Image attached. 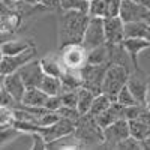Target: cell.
I'll return each instance as SVG.
<instances>
[{"label":"cell","mask_w":150,"mask_h":150,"mask_svg":"<svg viewBox=\"0 0 150 150\" xmlns=\"http://www.w3.org/2000/svg\"><path fill=\"white\" fill-rule=\"evenodd\" d=\"M89 21V12L78 9H69L62 12L59 18V50H63L69 45L83 44Z\"/></svg>","instance_id":"cell-1"},{"label":"cell","mask_w":150,"mask_h":150,"mask_svg":"<svg viewBox=\"0 0 150 150\" xmlns=\"http://www.w3.org/2000/svg\"><path fill=\"white\" fill-rule=\"evenodd\" d=\"M129 75L131 74L126 66L110 63L104 77V83H102V93H105L112 102H116L119 92L128 84Z\"/></svg>","instance_id":"cell-2"},{"label":"cell","mask_w":150,"mask_h":150,"mask_svg":"<svg viewBox=\"0 0 150 150\" xmlns=\"http://www.w3.org/2000/svg\"><path fill=\"white\" fill-rule=\"evenodd\" d=\"M74 137L80 143L86 144H95L104 141V129L99 126L96 122V117L92 116L90 112L81 114L77 120V128H75Z\"/></svg>","instance_id":"cell-3"},{"label":"cell","mask_w":150,"mask_h":150,"mask_svg":"<svg viewBox=\"0 0 150 150\" xmlns=\"http://www.w3.org/2000/svg\"><path fill=\"white\" fill-rule=\"evenodd\" d=\"M105 44H107V36H105V29H104V18L90 17L81 45L89 51V50H93Z\"/></svg>","instance_id":"cell-4"},{"label":"cell","mask_w":150,"mask_h":150,"mask_svg":"<svg viewBox=\"0 0 150 150\" xmlns=\"http://www.w3.org/2000/svg\"><path fill=\"white\" fill-rule=\"evenodd\" d=\"M62 53V63H63L65 69H74L80 71L86 63H87V50L80 44V45H69L60 50Z\"/></svg>","instance_id":"cell-5"},{"label":"cell","mask_w":150,"mask_h":150,"mask_svg":"<svg viewBox=\"0 0 150 150\" xmlns=\"http://www.w3.org/2000/svg\"><path fill=\"white\" fill-rule=\"evenodd\" d=\"M35 54H36V48L32 47V48L26 50V51H23L20 54H15V56H2V60H0V72H2V75H9V74L17 72L21 66L32 62L35 59Z\"/></svg>","instance_id":"cell-6"},{"label":"cell","mask_w":150,"mask_h":150,"mask_svg":"<svg viewBox=\"0 0 150 150\" xmlns=\"http://www.w3.org/2000/svg\"><path fill=\"white\" fill-rule=\"evenodd\" d=\"M131 137V128L128 119H120L110 126L104 128V143H108L111 146H117L123 140Z\"/></svg>","instance_id":"cell-7"},{"label":"cell","mask_w":150,"mask_h":150,"mask_svg":"<svg viewBox=\"0 0 150 150\" xmlns=\"http://www.w3.org/2000/svg\"><path fill=\"white\" fill-rule=\"evenodd\" d=\"M17 72L20 74V77L23 78L27 89L29 87H39L45 75L42 65H41V60H32L24 66H21Z\"/></svg>","instance_id":"cell-8"},{"label":"cell","mask_w":150,"mask_h":150,"mask_svg":"<svg viewBox=\"0 0 150 150\" xmlns=\"http://www.w3.org/2000/svg\"><path fill=\"white\" fill-rule=\"evenodd\" d=\"M131 137L137 140H150V108L146 107L135 119L129 120Z\"/></svg>","instance_id":"cell-9"},{"label":"cell","mask_w":150,"mask_h":150,"mask_svg":"<svg viewBox=\"0 0 150 150\" xmlns=\"http://www.w3.org/2000/svg\"><path fill=\"white\" fill-rule=\"evenodd\" d=\"M104 29L107 36V44L116 45L122 44L126 38L125 35V21L120 17H107L104 18Z\"/></svg>","instance_id":"cell-10"},{"label":"cell","mask_w":150,"mask_h":150,"mask_svg":"<svg viewBox=\"0 0 150 150\" xmlns=\"http://www.w3.org/2000/svg\"><path fill=\"white\" fill-rule=\"evenodd\" d=\"M128 87L134 93L137 102L147 107V75H144L140 69H135V72L129 75Z\"/></svg>","instance_id":"cell-11"},{"label":"cell","mask_w":150,"mask_h":150,"mask_svg":"<svg viewBox=\"0 0 150 150\" xmlns=\"http://www.w3.org/2000/svg\"><path fill=\"white\" fill-rule=\"evenodd\" d=\"M147 8L143 5H138L132 2V0H122V6H120V18L125 23H134V21H144L146 14H147Z\"/></svg>","instance_id":"cell-12"},{"label":"cell","mask_w":150,"mask_h":150,"mask_svg":"<svg viewBox=\"0 0 150 150\" xmlns=\"http://www.w3.org/2000/svg\"><path fill=\"white\" fill-rule=\"evenodd\" d=\"M2 87H5V89L15 98V101L18 104H21L23 96L27 90V87H26V84H24V81L20 77L18 72L9 74V75H2Z\"/></svg>","instance_id":"cell-13"},{"label":"cell","mask_w":150,"mask_h":150,"mask_svg":"<svg viewBox=\"0 0 150 150\" xmlns=\"http://www.w3.org/2000/svg\"><path fill=\"white\" fill-rule=\"evenodd\" d=\"M120 119H126V107H123L117 101L112 102L105 111H102L101 114L96 116V122L99 123V126L102 129L110 126L111 123H114Z\"/></svg>","instance_id":"cell-14"},{"label":"cell","mask_w":150,"mask_h":150,"mask_svg":"<svg viewBox=\"0 0 150 150\" xmlns=\"http://www.w3.org/2000/svg\"><path fill=\"white\" fill-rule=\"evenodd\" d=\"M122 45L126 50L134 68L138 69V56H140L141 51L150 48V42L147 39H144V38H125Z\"/></svg>","instance_id":"cell-15"},{"label":"cell","mask_w":150,"mask_h":150,"mask_svg":"<svg viewBox=\"0 0 150 150\" xmlns=\"http://www.w3.org/2000/svg\"><path fill=\"white\" fill-rule=\"evenodd\" d=\"M50 95H47L39 87H29L23 96L21 107H45Z\"/></svg>","instance_id":"cell-16"},{"label":"cell","mask_w":150,"mask_h":150,"mask_svg":"<svg viewBox=\"0 0 150 150\" xmlns=\"http://www.w3.org/2000/svg\"><path fill=\"white\" fill-rule=\"evenodd\" d=\"M125 35L126 38H144L150 42V24L146 21L125 23Z\"/></svg>","instance_id":"cell-17"},{"label":"cell","mask_w":150,"mask_h":150,"mask_svg":"<svg viewBox=\"0 0 150 150\" xmlns=\"http://www.w3.org/2000/svg\"><path fill=\"white\" fill-rule=\"evenodd\" d=\"M87 63L90 65H104V63H110V48L108 44L96 47L93 50L87 51Z\"/></svg>","instance_id":"cell-18"},{"label":"cell","mask_w":150,"mask_h":150,"mask_svg":"<svg viewBox=\"0 0 150 150\" xmlns=\"http://www.w3.org/2000/svg\"><path fill=\"white\" fill-rule=\"evenodd\" d=\"M35 47L32 41H5L2 44V56H15Z\"/></svg>","instance_id":"cell-19"},{"label":"cell","mask_w":150,"mask_h":150,"mask_svg":"<svg viewBox=\"0 0 150 150\" xmlns=\"http://www.w3.org/2000/svg\"><path fill=\"white\" fill-rule=\"evenodd\" d=\"M41 65H42V69L47 75H53V77H59V78H62V75L66 71L63 63H62V60H57L54 57L41 59Z\"/></svg>","instance_id":"cell-20"},{"label":"cell","mask_w":150,"mask_h":150,"mask_svg":"<svg viewBox=\"0 0 150 150\" xmlns=\"http://www.w3.org/2000/svg\"><path fill=\"white\" fill-rule=\"evenodd\" d=\"M95 98H96V95L92 90H89L84 86L80 87L78 89V105H77L80 114H87V112L90 111Z\"/></svg>","instance_id":"cell-21"},{"label":"cell","mask_w":150,"mask_h":150,"mask_svg":"<svg viewBox=\"0 0 150 150\" xmlns=\"http://www.w3.org/2000/svg\"><path fill=\"white\" fill-rule=\"evenodd\" d=\"M39 89H42L47 95L50 96H56L62 93V78L53 77V75H44V80L39 86Z\"/></svg>","instance_id":"cell-22"},{"label":"cell","mask_w":150,"mask_h":150,"mask_svg":"<svg viewBox=\"0 0 150 150\" xmlns=\"http://www.w3.org/2000/svg\"><path fill=\"white\" fill-rule=\"evenodd\" d=\"M108 2L110 0H90L89 2V15L107 18L108 17Z\"/></svg>","instance_id":"cell-23"},{"label":"cell","mask_w":150,"mask_h":150,"mask_svg":"<svg viewBox=\"0 0 150 150\" xmlns=\"http://www.w3.org/2000/svg\"><path fill=\"white\" fill-rule=\"evenodd\" d=\"M112 104V101L105 95V93H101V95H96V98H95V101H93V104H92V108H90V114L92 116H98V114H101L102 111H105L110 105Z\"/></svg>","instance_id":"cell-24"},{"label":"cell","mask_w":150,"mask_h":150,"mask_svg":"<svg viewBox=\"0 0 150 150\" xmlns=\"http://www.w3.org/2000/svg\"><path fill=\"white\" fill-rule=\"evenodd\" d=\"M117 102L122 104L123 107H132V105H140L138 102H137V99L134 96V93L131 92V89L128 87V84L123 87V89L119 92L117 95Z\"/></svg>","instance_id":"cell-25"},{"label":"cell","mask_w":150,"mask_h":150,"mask_svg":"<svg viewBox=\"0 0 150 150\" xmlns=\"http://www.w3.org/2000/svg\"><path fill=\"white\" fill-rule=\"evenodd\" d=\"M60 9L62 11L78 9L89 12V0H60Z\"/></svg>","instance_id":"cell-26"},{"label":"cell","mask_w":150,"mask_h":150,"mask_svg":"<svg viewBox=\"0 0 150 150\" xmlns=\"http://www.w3.org/2000/svg\"><path fill=\"white\" fill-rule=\"evenodd\" d=\"M60 96H62V101H63V105L77 108V105H78V89L77 90H71V92H63Z\"/></svg>","instance_id":"cell-27"},{"label":"cell","mask_w":150,"mask_h":150,"mask_svg":"<svg viewBox=\"0 0 150 150\" xmlns=\"http://www.w3.org/2000/svg\"><path fill=\"white\" fill-rule=\"evenodd\" d=\"M0 104L5 108H14L15 104H18V102L15 101V98L12 96L5 87H2V92H0Z\"/></svg>","instance_id":"cell-28"},{"label":"cell","mask_w":150,"mask_h":150,"mask_svg":"<svg viewBox=\"0 0 150 150\" xmlns=\"http://www.w3.org/2000/svg\"><path fill=\"white\" fill-rule=\"evenodd\" d=\"M62 107H63V101H62L60 95L50 96L47 104H45V108H48L50 111H59V108H62Z\"/></svg>","instance_id":"cell-29"},{"label":"cell","mask_w":150,"mask_h":150,"mask_svg":"<svg viewBox=\"0 0 150 150\" xmlns=\"http://www.w3.org/2000/svg\"><path fill=\"white\" fill-rule=\"evenodd\" d=\"M42 6L45 8H51V9H56V8H60V0H42Z\"/></svg>","instance_id":"cell-30"},{"label":"cell","mask_w":150,"mask_h":150,"mask_svg":"<svg viewBox=\"0 0 150 150\" xmlns=\"http://www.w3.org/2000/svg\"><path fill=\"white\" fill-rule=\"evenodd\" d=\"M147 107L150 108V75L147 77Z\"/></svg>","instance_id":"cell-31"},{"label":"cell","mask_w":150,"mask_h":150,"mask_svg":"<svg viewBox=\"0 0 150 150\" xmlns=\"http://www.w3.org/2000/svg\"><path fill=\"white\" fill-rule=\"evenodd\" d=\"M26 5H30V6H33V5H41L42 3V0H23Z\"/></svg>","instance_id":"cell-32"},{"label":"cell","mask_w":150,"mask_h":150,"mask_svg":"<svg viewBox=\"0 0 150 150\" xmlns=\"http://www.w3.org/2000/svg\"><path fill=\"white\" fill-rule=\"evenodd\" d=\"M132 2H135V3H138V5H143V6H146L149 0H132Z\"/></svg>","instance_id":"cell-33"},{"label":"cell","mask_w":150,"mask_h":150,"mask_svg":"<svg viewBox=\"0 0 150 150\" xmlns=\"http://www.w3.org/2000/svg\"><path fill=\"white\" fill-rule=\"evenodd\" d=\"M146 8H147V9L150 11V0H149V2H147V5H146Z\"/></svg>","instance_id":"cell-34"},{"label":"cell","mask_w":150,"mask_h":150,"mask_svg":"<svg viewBox=\"0 0 150 150\" xmlns=\"http://www.w3.org/2000/svg\"><path fill=\"white\" fill-rule=\"evenodd\" d=\"M14 2H20V0H14Z\"/></svg>","instance_id":"cell-35"}]
</instances>
